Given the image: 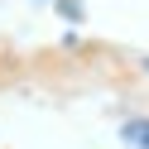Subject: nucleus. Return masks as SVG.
<instances>
[{
  "instance_id": "f257e3e1",
  "label": "nucleus",
  "mask_w": 149,
  "mask_h": 149,
  "mask_svg": "<svg viewBox=\"0 0 149 149\" xmlns=\"http://www.w3.org/2000/svg\"><path fill=\"white\" fill-rule=\"evenodd\" d=\"M120 139H125V149H149V120H130Z\"/></svg>"
},
{
  "instance_id": "f03ea898",
  "label": "nucleus",
  "mask_w": 149,
  "mask_h": 149,
  "mask_svg": "<svg viewBox=\"0 0 149 149\" xmlns=\"http://www.w3.org/2000/svg\"><path fill=\"white\" fill-rule=\"evenodd\" d=\"M144 72H149V58H144Z\"/></svg>"
}]
</instances>
